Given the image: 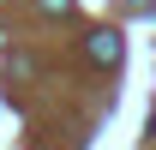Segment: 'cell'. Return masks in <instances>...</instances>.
I'll return each mask as SVG.
<instances>
[{"mask_svg":"<svg viewBox=\"0 0 156 150\" xmlns=\"http://www.w3.org/2000/svg\"><path fill=\"white\" fill-rule=\"evenodd\" d=\"M90 60L114 72L120 66V30H90Z\"/></svg>","mask_w":156,"mask_h":150,"instance_id":"cell-1","label":"cell"},{"mask_svg":"<svg viewBox=\"0 0 156 150\" xmlns=\"http://www.w3.org/2000/svg\"><path fill=\"white\" fill-rule=\"evenodd\" d=\"M42 12H48V18H66V12H72V0H42Z\"/></svg>","mask_w":156,"mask_h":150,"instance_id":"cell-2","label":"cell"},{"mask_svg":"<svg viewBox=\"0 0 156 150\" xmlns=\"http://www.w3.org/2000/svg\"><path fill=\"white\" fill-rule=\"evenodd\" d=\"M150 132H156V114H150Z\"/></svg>","mask_w":156,"mask_h":150,"instance_id":"cell-3","label":"cell"}]
</instances>
